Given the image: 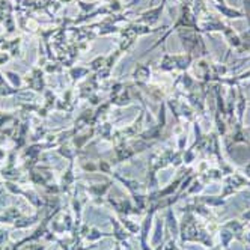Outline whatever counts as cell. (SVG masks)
Instances as JSON below:
<instances>
[{
    "label": "cell",
    "instance_id": "obj_1",
    "mask_svg": "<svg viewBox=\"0 0 250 250\" xmlns=\"http://www.w3.org/2000/svg\"><path fill=\"white\" fill-rule=\"evenodd\" d=\"M181 235H183V241H201L208 247H211V240L208 238V234H205L204 230L198 228V223H196L194 217L191 216L184 217L181 226Z\"/></svg>",
    "mask_w": 250,
    "mask_h": 250
},
{
    "label": "cell",
    "instance_id": "obj_2",
    "mask_svg": "<svg viewBox=\"0 0 250 250\" xmlns=\"http://www.w3.org/2000/svg\"><path fill=\"white\" fill-rule=\"evenodd\" d=\"M247 184V181L244 180V178L241 176V175H234L232 178H229L228 180V183H226V186H225V190H223V198L225 196H229V194H232V193H235L238 188H241V187H244Z\"/></svg>",
    "mask_w": 250,
    "mask_h": 250
},
{
    "label": "cell",
    "instance_id": "obj_3",
    "mask_svg": "<svg viewBox=\"0 0 250 250\" xmlns=\"http://www.w3.org/2000/svg\"><path fill=\"white\" fill-rule=\"evenodd\" d=\"M220 238H222L223 246H225V247H229V243H230L232 238H234V234H232L230 230H228V229L225 228V229H222V232H220Z\"/></svg>",
    "mask_w": 250,
    "mask_h": 250
},
{
    "label": "cell",
    "instance_id": "obj_4",
    "mask_svg": "<svg viewBox=\"0 0 250 250\" xmlns=\"http://www.w3.org/2000/svg\"><path fill=\"white\" fill-rule=\"evenodd\" d=\"M205 204H208V205H214V207H217V205H222L223 204V199L222 198H207L205 201H204Z\"/></svg>",
    "mask_w": 250,
    "mask_h": 250
},
{
    "label": "cell",
    "instance_id": "obj_5",
    "mask_svg": "<svg viewBox=\"0 0 250 250\" xmlns=\"http://www.w3.org/2000/svg\"><path fill=\"white\" fill-rule=\"evenodd\" d=\"M243 219H244V220H247V222H250V211H247V212H244V214H243Z\"/></svg>",
    "mask_w": 250,
    "mask_h": 250
},
{
    "label": "cell",
    "instance_id": "obj_6",
    "mask_svg": "<svg viewBox=\"0 0 250 250\" xmlns=\"http://www.w3.org/2000/svg\"><path fill=\"white\" fill-rule=\"evenodd\" d=\"M246 241L250 244V232H249V234H247V237H246Z\"/></svg>",
    "mask_w": 250,
    "mask_h": 250
},
{
    "label": "cell",
    "instance_id": "obj_7",
    "mask_svg": "<svg viewBox=\"0 0 250 250\" xmlns=\"http://www.w3.org/2000/svg\"><path fill=\"white\" fill-rule=\"evenodd\" d=\"M212 250H220V249H212Z\"/></svg>",
    "mask_w": 250,
    "mask_h": 250
}]
</instances>
